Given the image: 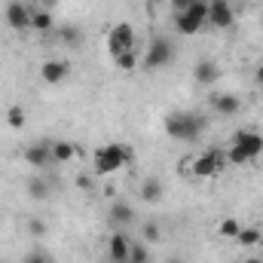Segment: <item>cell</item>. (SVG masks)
Segmentation results:
<instances>
[{
    "label": "cell",
    "instance_id": "1",
    "mask_svg": "<svg viewBox=\"0 0 263 263\" xmlns=\"http://www.w3.org/2000/svg\"><path fill=\"white\" fill-rule=\"evenodd\" d=\"M205 126H208V120L202 114H193V110H172L162 123V129L172 141H187V144L199 141Z\"/></svg>",
    "mask_w": 263,
    "mask_h": 263
},
{
    "label": "cell",
    "instance_id": "2",
    "mask_svg": "<svg viewBox=\"0 0 263 263\" xmlns=\"http://www.w3.org/2000/svg\"><path fill=\"white\" fill-rule=\"evenodd\" d=\"M132 159H135V150L126 144H104L92 153V165H95V175L107 178V175H117L120 168H126Z\"/></svg>",
    "mask_w": 263,
    "mask_h": 263
},
{
    "label": "cell",
    "instance_id": "3",
    "mask_svg": "<svg viewBox=\"0 0 263 263\" xmlns=\"http://www.w3.org/2000/svg\"><path fill=\"white\" fill-rule=\"evenodd\" d=\"M141 59H144L141 65L147 67V70L168 67V65H172V59H175V46H172V40H168V37H153V40H150V46H147V52H144Z\"/></svg>",
    "mask_w": 263,
    "mask_h": 263
},
{
    "label": "cell",
    "instance_id": "4",
    "mask_svg": "<svg viewBox=\"0 0 263 263\" xmlns=\"http://www.w3.org/2000/svg\"><path fill=\"white\" fill-rule=\"evenodd\" d=\"M223 159H227V156H223L220 150H205V153L193 156V162H190V178H196V181L217 178L220 168H223Z\"/></svg>",
    "mask_w": 263,
    "mask_h": 263
},
{
    "label": "cell",
    "instance_id": "5",
    "mask_svg": "<svg viewBox=\"0 0 263 263\" xmlns=\"http://www.w3.org/2000/svg\"><path fill=\"white\" fill-rule=\"evenodd\" d=\"M135 46V28L132 22H117L107 28V49L110 55H120L123 49H132Z\"/></svg>",
    "mask_w": 263,
    "mask_h": 263
},
{
    "label": "cell",
    "instance_id": "6",
    "mask_svg": "<svg viewBox=\"0 0 263 263\" xmlns=\"http://www.w3.org/2000/svg\"><path fill=\"white\" fill-rule=\"evenodd\" d=\"M31 6L28 3H22V0H9L6 3V9H3V18H6V25L12 28V31H31Z\"/></svg>",
    "mask_w": 263,
    "mask_h": 263
},
{
    "label": "cell",
    "instance_id": "7",
    "mask_svg": "<svg viewBox=\"0 0 263 263\" xmlns=\"http://www.w3.org/2000/svg\"><path fill=\"white\" fill-rule=\"evenodd\" d=\"M233 22H236V12H233L230 0H208V25L211 28L227 31V28H233Z\"/></svg>",
    "mask_w": 263,
    "mask_h": 263
},
{
    "label": "cell",
    "instance_id": "8",
    "mask_svg": "<svg viewBox=\"0 0 263 263\" xmlns=\"http://www.w3.org/2000/svg\"><path fill=\"white\" fill-rule=\"evenodd\" d=\"M129 248H132V239L123 233V230H117V233L107 236L104 251H107V260L110 263H126L129 260Z\"/></svg>",
    "mask_w": 263,
    "mask_h": 263
},
{
    "label": "cell",
    "instance_id": "9",
    "mask_svg": "<svg viewBox=\"0 0 263 263\" xmlns=\"http://www.w3.org/2000/svg\"><path fill=\"white\" fill-rule=\"evenodd\" d=\"M233 144H236V147H242V150L248 153V159H251V162L263 153V135H260V132H254V129H239L236 135H233Z\"/></svg>",
    "mask_w": 263,
    "mask_h": 263
},
{
    "label": "cell",
    "instance_id": "10",
    "mask_svg": "<svg viewBox=\"0 0 263 263\" xmlns=\"http://www.w3.org/2000/svg\"><path fill=\"white\" fill-rule=\"evenodd\" d=\"M67 73H70V67H67V62H62V59H46V62L40 65V80H43L46 86H62L67 80Z\"/></svg>",
    "mask_w": 263,
    "mask_h": 263
},
{
    "label": "cell",
    "instance_id": "11",
    "mask_svg": "<svg viewBox=\"0 0 263 263\" xmlns=\"http://www.w3.org/2000/svg\"><path fill=\"white\" fill-rule=\"evenodd\" d=\"M107 217H110V223H114L117 230H126V227H132V223L138 220L135 208H132L129 202H123V199L110 202V208H107Z\"/></svg>",
    "mask_w": 263,
    "mask_h": 263
},
{
    "label": "cell",
    "instance_id": "12",
    "mask_svg": "<svg viewBox=\"0 0 263 263\" xmlns=\"http://www.w3.org/2000/svg\"><path fill=\"white\" fill-rule=\"evenodd\" d=\"M211 107L220 117H236L242 110V98L236 92H217V95H211Z\"/></svg>",
    "mask_w": 263,
    "mask_h": 263
},
{
    "label": "cell",
    "instance_id": "13",
    "mask_svg": "<svg viewBox=\"0 0 263 263\" xmlns=\"http://www.w3.org/2000/svg\"><path fill=\"white\" fill-rule=\"evenodd\" d=\"M175 28H178L181 37H196L199 31L205 28V18H199L196 12L184 9V12H175Z\"/></svg>",
    "mask_w": 263,
    "mask_h": 263
},
{
    "label": "cell",
    "instance_id": "14",
    "mask_svg": "<svg viewBox=\"0 0 263 263\" xmlns=\"http://www.w3.org/2000/svg\"><path fill=\"white\" fill-rule=\"evenodd\" d=\"M217 77H220V67L214 65V59H199L193 67V80L199 86H211V83H217Z\"/></svg>",
    "mask_w": 263,
    "mask_h": 263
},
{
    "label": "cell",
    "instance_id": "15",
    "mask_svg": "<svg viewBox=\"0 0 263 263\" xmlns=\"http://www.w3.org/2000/svg\"><path fill=\"white\" fill-rule=\"evenodd\" d=\"M25 162L34 165V168H46L52 162V153H49L46 144H31V147H25Z\"/></svg>",
    "mask_w": 263,
    "mask_h": 263
},
{
    "label": "cell",
    "instance_id": "16",
    "mask_svg": "<svg viewBox=\"0 0 263 263\" xmlns=\"http://www.w3.org/2000/svg\"><path fill=\"white\" fill-rule=\"evenodd\" d=\"M31 28H34L37 34H49V31H55V18H52V12H49V9H34V12H31Z\"/></svg>",
    "mask_w": 263,
    "mask_h": 263
},
{
    "label": "cell",
    "instance_id": "17",
    "mask_svg": "<svg viewBox=\"0 0 263 263\" xmlns=\"http://www.w3.org/2000/svg\"><path fill=\"white\" fill-rule=\"evenodd\" d=\"M162 193H165V190H162V181H159V178H144V181H141V199H144V202L153 205V202L162 199Z\"/></svg>",
    "mask_w": 263,
    "mask_h": 263
},
{
    "label": "cell",
    "instance_id": "18",
    "mask_svg": "<svg viewBox=\"0 0 263 263\" xmlns=\"http://www.w3.org/2000/svg\"><path fill=\"white\" fill-rule=\"evenodd\" d=\"M236 242H239L242 248H257V245L263 242V230H260V227H245V223H242V230H239Z\"/></svg>",
    "mask_w": 263,
    "mask_h": 263
},
{
    "label": "cell",
    "instance_id": "19",
    "mask_svg": "<svg viewBox=\"0 0 263 263\" xmlns=\"http://www.w3.org/2000/svg\"><path fill=\"white\" fill-rule=\"evenodd\" d=\"M49 153H52V162H70L77 156V147L70 141H55L49 144Z\"/></svg>",
    "mask_w": 263,
    "mask_h": 263
},
{
    "label": "cell",
    "instance_id": "20",
    "mask_svg": "<svg viewBox=\"0 0 263 263\" xmlns=\"http://www.w3.org/2000/svg\"><path fill=\"white\" fill-rule=\"evenodd\" d=\"M25 190H28V196L34 202H43V199H49V181L46 178H31L25 184Z\"/></svg>",
    "mask_w": 263,
    "mask_h": 263
},
{
    "label": "cell",
    "instance_id": "21",
    "mask_svg": "<svg viewBox=\"0 0 263 263\" xmlns=\"http://www.w3.org/2000/svg\"><path fill=\"white\" fill-rule=\"evenodd\" d=\"M150 245L144 239H132V248H129V260L126 263H150Z\"/></svg>",
    "mask_w": 263,
    "mask_h": 263
},
{
    "label": "cell",
    "instance_id": "22",
    "mask_svg": "<svg viewBox=\"0 0 263 263\" xmlns=\"http://www.w3.org/2000/svg\"><path fill=\"white\" fill-rule=\"evenodd\" d=\"M114 62H117L120 70H135V67L141 65V55H138V49L132 46V49H123L120 55H114Z\"/></svg>",
    "mask_w": 263,
    "mask_h": 263
},
{
    "label": "cell",
    "instance_id": "23",
    "mask_svg": "<svg viewBox=\"0 0 263 263\" xmlns=\"http://www.w3.org/2000/svg\"><path fill=\"white\" fill-rule=\"evenodd\" d=\"M59 40L67 43V46H80L83 43V34H80L77 25H59Z\"/></svg>",
    "mask_w": 263,
    "mask_h": 263
},
{
    "label": "cell",
    "instance_id": "24",
    "mask_svg": "<svg viewBox=\"0 0 263 263\" xmlns=\"http://www.w3.org/2000/svg\"><path fill=\"white\" fill-rule=\"evenodd\" d=\"M239 230H242V223H239L236 217H223V220L217 223V236H220V239H236Z\"/></svg>",
    "mask_w": 263,
    "mask_h": 263
},
{
    "label": "cell",
    "instance_id": "25",
    "mask_svg": "<svg viewBox=\"0 0 263 263\" xmlns=\"http://www.w3.org/2000/svg\"><path fill=\"white\" fill-rule=\"evenodd\" d=\"M141 239H144L147 245L159 242V239H162V230H159V223H156V220H147V223H141Z\"/></svg>",
    "mask_w": 263,
    "mask_h": 263
},
{
    "label": "cell",
    "instance_id": "26",
    "mask_svg": "<svg viewBox=\"0 0 263 263\" xmlns=\"http://www.w3.org/2000/svg\"><path fill=\"white\" fill-rule=\"evenodd\" d=\"M227 159H230V165H248L251 159H248V153L242 150V147H236L233 141H230V147H227V153H223Z\"/></svg>",
    "mask_w": 263,
    "mask_h": 263
},
{
    "label": "cell",
    "instance_id": "27",
    "mask_svg": "<svg viewBox=\"0 0 263 263\" xmlns=\"http://www.w3.org/2000/svg\"><path fill=\"white\" fill-rule=\"evenodd\" d=\"M6 123H9L12 129H22V126H25V110H22V107H9V110H6Z\"/></svg>",
    "mask_w": 263,
    "mask_h": 263
},
{
    "label": "cell",
    "instance_id": "28",
    "mask_svg": "<svg viewBox=\"0 0 263 263\" xmlns=\"http://www.w3.org/2000/svg\"><path fill=\"white\" fill-rule=\"evenodd\" d=\"M22 263H52V257H49L46 251L34 248V251H28V254H25V260H22Z\"/></svg>",
    "mask_w": 263,
    "mask_h": 263
},
{
    "label": "cell",
    "instance_id": "29",
    "mask_svg": "<svg viewBox=\"0 0 263 263\" xmlns=\"http://www.w3.org/2000/svg\"><path fill=\"white\" fill-rule=\"evenodd\" d=\"M28 233H31V236H46V220L31 217V220H28Z\"/></svg>",
    "mask_w": 263,
    "mask_h": 263
},
{
    "label": "cell",
    "instance_id": "30",
    "mask_svg": "<svg viewBox=\"0 0 263 263\" xmlns=\"http://www.w3.org/2000/svg\"><path fill=\"white\" fill-rule=\"evenodd\" d=\"M193 3H196V0H172V9H175V12H184V9H190Z\"/></svg>",
    "mask_w": 263,
    "mask_h": 263
},
{
    "label": "cell",
    "instance_id": "31",
    "mask_svg": "<svg viewBox=\"0 0 263 263\" xmlns=\"http://www.w3.org/2000/svg\"><path fill=\"white\" fill-rule=\"evenodd\" d=\"M254 83H257V89H263V65H257V70H254Z\"/></svg>",
    "mask_w": 263,
    "mask_h": 263
},
{
    "label": "cell",
    "instance_id": "32",
    "mask_svg": "<svg viewBox=\"0 0 263 263\" xmlns=\"http://www.w3.org/2000/svg\"><path fill=\"white\" fill-rule=\"evenodd\" d=\"M77 187H80V190H86V187H92V181H89V178H83V175H80V178H77Z\"/></svg>",
    "mask_w": 263,
    "mask_h": 263
},
{
    "label": "cell",
    "instance_id": "33",
    "mask_svg": "<svg viewBox=\"0 0 263 263\" xmlns=\"http://www.w3.org/2000/svg\"><path fill=\"white\" fill-rule=\"evenodd\" d=\"M242 263H263L260 257H248V260H242Z\"/></svg>",
    "mask_w": 263,
    "mask_h": 263
},
{
    "label": "cell",
    "instance_id": "34",
    "mask_svg": "<svg viewBox=\"0 0 263 263\" xmlns=\"http://www.w3.org/2000/svg\"><path fill=\"white\" fill-rule=\"evenodd\" d=\"M165 263H184V260H181V257H168Z\"/></svg>",
    "mask_w": 263,
    "mask_h": 263
},
{
    "label": "cell",
    "instance_id": "35",
    "mask_svg": "<svg viewBox=\"0 0 263 263\" xmlns=\"http://www.w3.org/2000/svg\"><path fill=\"white\" fill-rule=\"evenodd\" d=\"M260 22H263V15H260Z\"/></svg>",
    "mask_w": 263,
    "mask_h": 263
}]
</instances>
